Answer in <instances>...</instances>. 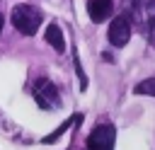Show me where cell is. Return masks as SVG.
<instances>
[{
    "instance_id": "1",
    "label": "cell",
    "mask_w": 155,
    "mask_h": 150,
    "mask_svg": "<svg viewBox=\"0 0 155 150\" xmlns=\"http://www.w3.org/2000/svg\"><path fill=\"white\" fill-rule=\"evenodd\" d=\"M10 19H12V27H15L17 31H22V34H27V36H34V34L39 31V24L44 22V15H41V10H36L34 5L22 2V5H15V7H12Z\"/></svg>"
},
{
    "instance_id": "2",
    "label": "cell",
    "mask_w": 155,
    "mask_h": 150,
    "mask_svg": "<svg viewBox=\"0 0 155 150\" xmlns=\"http://www.w3.org/2000/svg\"><path fill=\"white\" fill-rule=\"evenodd\" d=\"M34 99L41 109H56L61 104V97H58V87L48 80V77H39L36 85H34Z\"/></svg>"
},
{
    "instance_id": "3",
    "label": "cell",
    "mask_w": 155,
    "mask_h": 150,
    "mask_svg": "<svg viewBox=\"0 0 155 150\" xmlns=\"http://www.w3.org/2000/svg\"><path fill=\"white\" fill-rule=\"evenodd\" d=\"M114 140H116V131L109 123H99L92 128V133L87 135L85 148L87 150H114Z\"/></svg>"
},
{
    "instance_id": "4",
    "label": "cell",
    "mask_w": 155,
    "mask_h": 150,
    "mask_svg": "<svg viewBox=\"0 0 155 150\" xmlns=\"http://www.w3.org/2000/svg\"><path fill=\"white\" fill-rule=\"evenodd\" d=\"M107 36H109V44H111V46H116V48L126 46L128 39H131V19H128V15H119V17H114L111 24H109Z\"/></svg>"
},
{
    "instance_id": "5",
    "label": "cell",
    "mask_w": 155,
    "mask_h": 150,
    "mask_svg": "<svg viewBox=\"0 0 155 150\" xmlns=\"http://www.w3.org/2000/svg\"><path fill=\"white\" fill-rule=\"evenodd\" d=\"M114 12V0H87V15L94 24L107 22Z\"/></svg>"
},
{
    "instance_id": "6",
    "label": "cell",
    "mask_w": 155,
    "mask_h": 150,
    "mask_svg": "<svg viewBox=\"0 0 155 150\" xmlns=\"http://www.w3.org/2000/svg\"><path fill=\"white\" fill-rule=\"evenodd\" d=\"M46 41H48L58 53L65 51V36H63V29H61L58 24H48V27H46Z\"/></svg>"
},
{
    "instance_id": "7",
    "label": "cell",
    "mask_w": 155,
    "mask_h": 150,
    "mask_svg": "<svg viewBox=\"0 0 155 150\" xmlns=\"http://www.w3.org/2000/svg\"><path fill=\"white\" fill-rule=\"evenodd\" d=\"M75 121H82V114H75V116H70L68 121H63V123H61V126H58V128H56L51 135L41 138V143H56V140H58V138H61V135H63V133H65V131H68V128H70Z\"/></svg>"
},
{
    "instance_id": "8",
    "label": "cell",
    "mask_w": 155,
    "mask_h": 150,
    "mask_svg": "<svg viewBox=\"0 0 155 150\" xmlns=\"http://www.w3.org/2000/svg\"><path fill=\"white\" fill-rule=\"evenodd\" d=\"M133 94H143V97H155V77H145L143 82H138L133 87Z\"/></svg>"
},
{
    "instance_id": "9",
    "label": "cell",
    "mask_w": 155,
    "mask_h": 150,
    "mask_svg": "<svg viewBox=\"0 0 155 150\" xmlns=\"http://www.w3.org/2000/svg\"><path fill=\"white\" fill-rule=\"evenodd\" d=\"M75 70H78V77H80V87L85 90L87 87V80H85V75H82V65H80V58L75 56Z\"/></svg>"
},
{
    "instance_id": "10",
    "label": "cell",
    "mask_w": 155,
    "mask_h": 150,
    "mask_svg": "<svg viewBox=\"0 0 155 150\" xmlns=\"http://www.w3.org/2000/svg\"><path fill=\"white\" fill-rule=\"evenodd\" d=\"M2 24H5V19H2V15H0V31H2Z\"/></svg>"
}]
</instances>
